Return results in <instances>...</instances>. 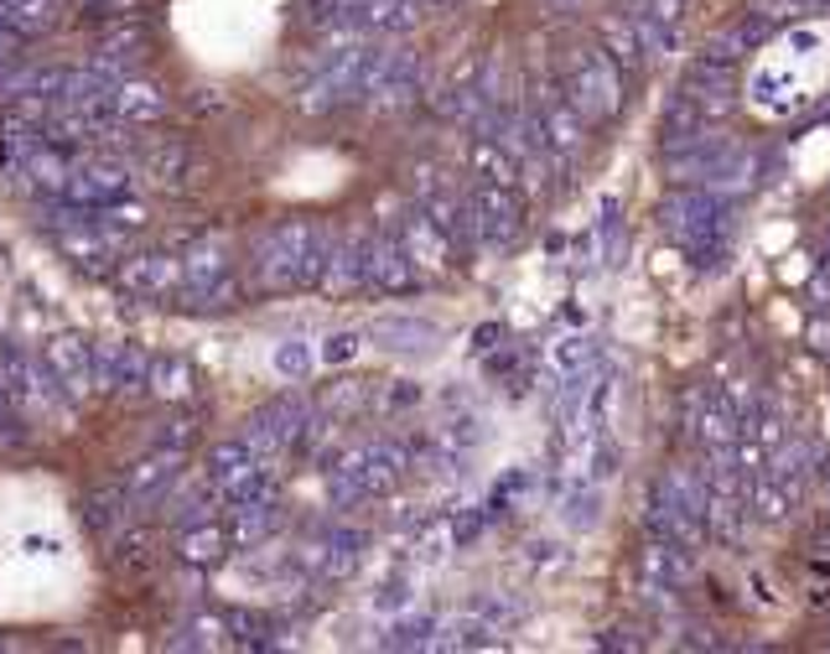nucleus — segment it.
Returning <instances> with one entry per match:
<instances>
[{
  "label": "nucleus",
  "instance_id": "1",
  "mask_svg": "<svg viewBox=\"0 0 830 654\" xmlns=\"http://www.w3.org/2000/svg\"><path fill=\"white\" fill-rule=\"evenodd\" d=\"M727 218H731V203L716 187H680V193H670V198L659 203V229L680 250H691L701 239H727Z\"/></svg>",
  "mask_w": 830,
  "mask_h": 654
},
{
  "label": "nucleus",
  "instance_id": "2",
  "mask_svg": "<svg viewBox=\"0 0 830 654\" xmlns=\"http://www.w3.org/2000/svg\"><path fill=\"white\" fill-rule=\"evenodd\" d=\"M572 104L587 119H613L623 104V79H618V62L608 53H581L572 73Z\"/></svg>",
  "mask_w": 830,
  "mask_h": 654
},
{
  "label": "nucleus",
  "instance_id": "3",
  "mask_svg": "<svg viewBox=\"0 0 830 654\" xmlns=\"http://www.w3.org/2000/svg\"><path fill=\"white\" fill-rule=\"evenodd\" d=\"M473 229L483 244H509V239L519 234V203L509 198V187H488L483 198H477L473 208Z\"/></svg>",
  "mask_w": 830,
  "mask_h": 654
},
{
  "label": "nucleus",
  "instance_id": "4",
  "mask_svg": "<svg viewBox=\"0 0 830 654\" xmlns=\"http://www.w3.org/2000/svg\"><path fill=\"white\" fill-rule=\"evenodd\" d=\"M540 140H545V151H555V157H572L576 146L587 140V115L576 110L572 100H551L545 110H540Z\"/></svg>",
  "mask_w": 830,
  "mask_h": 654
},
{
  "label": "nucleus",
  "instance_id": "5",
  "mask_svg": "<svg viewBox=\"0 0 830 654\" xmlns=\"http://www.w3.org/2000/svg\"><path fill=\"white\" fill-rule=\"evenodd\" d=\"M592 358H597V343L587 333H566L551 343V369L561 379H576V375H592Z\"/></svg>",
  "mask_w": 830,
  "mask_h": 654
},
{
  "label": "nucleus",
  "instance_id": "6",
  "mask_svg": "<svg viewBox=\"0 0 830 654\" xmlns=\"http://www.w3.org/2000/svg\"><path fill=\"white\" fill-rule=\"evenodd\" d=\"M602 53H608L618 68H638V62H644V47H638V32H633L629 16L602 21Z\"/></svg>",
  "mask_w": 830,
  "mask_h": 654
},
{
  "label": "nucleus",
  "instance_id": "7",
  "mask_svg": "<svg viewBox=\"0 0 830 654\" xmlns=\"http://www.w3.org/2000/svg\"><path fill=\"white\" fill-rule=\"evenodd\" d=\"M597 504H602V498H597V483H587V489H581V494H572L566 498V525H572V530H592L597 525Z\"/></svg>",
  "mask_w": 830,
  "mask_h": 654
},
{
  "label": "nucleus",
  "instance_id": "8",
  "mask_svg": "<svg viewBox=\"0 0 830 654\" xmlns=\"http://www.w3.org/2000/svg\"><path fill=\"white\" fill-rule=\"evenodd\" d=\"M638 16H649V21H665V26H675V21H680V0H638Z\"/></svg>",
  "mask_w": 830,
  "mask_h": 654
},
{
  "label": "nucleus",
  "instance_id": "9",
  "mask_svg": "<svg viewBox=\"0 0 830 654\" xmlns=\"http://www.w3.org/2000/svg\"><path fill=\"white\" fill-rule=\"evenodd\" d=\"M810 348H815V354H826V358H830V322H826V318H815V322H810Z\"/></svg>",
  "mask_w": 830,
  "mask_h": 654
}]
</instances>
